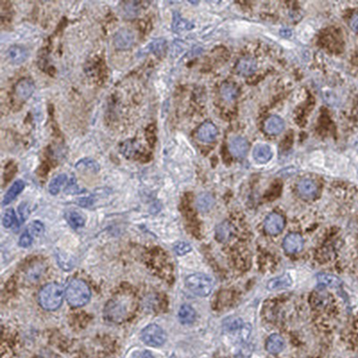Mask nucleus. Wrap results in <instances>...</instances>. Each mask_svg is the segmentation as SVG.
<instances>
[{"mask_svg":"<svg viewBox=\"0 0 358 358\" xmlns=\"http://www.w3.org/2000/svg\"><path fill=\"white\" fill-rule=\"evenodd\" d=\"M231 231H230V226L227 223H222L220 225H218L216 228V236L218 238V240L221 242L227 241L229 236H230Z\"/></svg>","mask_w":358,"mask_h":358,"instance_id":"obj_30","label":"nucleus"},{"mask_svg":"<svg viewBox=\"0 0 358 358\" xmlns=\"http://www.w3.org/2000/svg\"><path fill=\"white\" fill-rule=\"evenodd\" d=\"M66 291L63 286L58 283H50L41 288L38 299L41 307L47 311H56L62 305Z\"/></svg>","mask_w":358,"mask_h":358,"instance_id":"obj_1","label":"nucleus"},{"mask_svg":"<svg viewBox=\"0 0 358 358\" xmlns=\"http://www.w3.org/2000/svg\"><path fill=\"white\" fill-rule=\"evenodd\" d=\"M186 285L195 295L207 296L213 291V281L205 274L196 273L186 278Z\"/></svg>","mask_w":358,"mask_h":358,"instance_id":"obj_4","label":"nucleus"},{"mask_svg":"<svg viewBox=\"0 0 358 358\" xmlns=\"http://www.w3.org/2000/svg\"><path fill=\"white\" fill-rule=\"evenodd\" d=\"M24 187H25V184L23 180H16L14 182L12 186L10 187L9 190L6 192V194L4 196V199L2 202L3 206H5L10 203H12L23 192Z\"/></svg>","mask_w":358,"mask_h":358,"instance_id":"obj_17","label":"nucleus"},{"mask_svg":"<svg viewBox=\"0 0 358 358\" xmlns=\"http://www.w3.org/2000/svg\"><path fill=\"white\" fill-rule=\"evenodd\" d=\"M311 302L314 308H324L330 303V295L324 291H316L312 295Z\"/></svg>","mask_w":358,"mask_h":358,"instance_id":"obj_23","label":"nucleus"},{"mask_svg":"<svg viewBox=\"0 0 358 358\" xmlns=\"http://www.w3.org/2000/svg\"><path fill=\"white\" fill-rule=\"evenodd\" d=\"M67 180H68V177L65 174H60L59 176L55 177L50 181V185H49V191H50V194L53 195H58Z\"/></svg>","mask_w":358,"mask_h":358,"instance_id":"obj_25","label":"nucleus"},{"mask_svg":"<svg viewBox=\"0 0 358 358\" xmlns=\"http://www.w3.org/2000/svg\"><path fill=\"white\" fill-rule=\"evenodd\" d=\"M35 90V84L32 79L23 78L14 85V95L21 101H25L31 98Z\"/></svg>","mask_w":358,"mask_h":358,"instance_id":"obj_7","label":"nucleus"},{"mask_svg":"<svg viewBox=\"0 0 358 358\" xmlns=\"http://www.w3.org/2000/svg\"><path fill=\"white\" fill-rule=\"evenodd\" d=\"M90 286L82 280L73 279L66 288V299L72 307H82L91 299Z\"/></svg>","mask_w":358,"mask_h":358,"instance_id":"obj_2","label":"nucleus"},{"mask_svg":"<svg viewBox=\"0 0 358 358\" xmlns=\"http://www.w3.org/2000/svg\"><path fill=\"white\" fill-rule=\"evenodd\" d=\"M135 42L136 34L128 28L120 29L114 37V45L117 50H129L134 46Z\"/></svg>","mask_w":358,"mask_h":358,"instance_id":"obj_6","label":"nucleus"},{"mask_svg":"<svg viewBox=\"0 0 358 358\" xmlns=\"http://www.w3.org/2000/svg\"><path fill=\"white\" fill-rule=\"evenodd\" d=\"M285 227V218L279 213H272L264 221V229L269 235L280 234Z\"/></svg>","mask_w":358,"mask_h":358,"instance_id":"obj_8","label":"nucleus"},{"mask_svg":"<svg viewBox=\"0 0 358 358\" xmlns=\"http://www.w3.org/2000/svg\"><path fill=\"white\" fill-rule=\"evenodd\" d=\"M121 153L127 159L136 157L140 150V144L134 140H128L123 143L121 145Z\"/></svg>","mask_w":358,"mask_h":358,"instance_id":"obj_22","label":"nucleus"},{"mask_svg":"<svg viewBox=\"0 0 358 358\" xmlns=\"http://www.w3.org/2000/svg\"><path fill=\"white\" fill-rule=\"evenodd\" d=\"M67 219H68V224L73 228L82 227L85 222L82 215L76 212H71V213H68Z\"/></svg>","mask_w":358,"mask_h":358,"instance_id":"obj_29","label":"nucleus"},{"mask_svg":"<svg viewBox=\"0 0 358 358\" xmlns=\"http://www.w3.org/2000/svg\"><path fill=\"white\" fill-rule=\"evenodd\" d=\"M285 128V122L278 116H272L268 118L264 125V129L269 135H279Z\"/></svg>","mask_w":358,"mask_h":358,"instance_id":"obj_15","label":"nucleus"},{"mask_svg":"<svg viewBox=\"0 0 358 358\" xmlns=\"http://www.w3.org/2000/svg\"><path fill=\"white\" fill-rule=\"evenodd\" d=\"M281 35H283V36L285 37H288L290 36L291 35V32L290 31H288L287 29H285V30H282L281 32Z\"/></svg>","mask_w":358,"mask_h":358,"instance_id":"obj_40","label":"nucleus"},{"mask_svg":"<svg viewBox=\"0 0 358 358\" xmlns=\"http://www.w3.org/2000/svg\"><path fill=\"white\" fill-rule=\"evenodd\" d=\"M220 93H221V96L224 100L227 102H231L233 100H236L237 94H238V91L236 87L232 85L230 83H225L221 86Z\"/></svg>","mask_w":358,"mask_h":358,"instance_id":"obj_26","label":"nucleus"},{"mask_svg":"<svg viewBox=\"0 0 358 358\" xmlns=\"http://www.w3.org/2000/svg\"><path fill=\"white\" fill-rule=\"evenodd\" d=\"M149 50L156 55H161L166 50V41L163 39H157L151 41L149 45Z\"/></svg>","mask_w":358,"mask_h":358,"instance_id":"obj_31","label":"nucleus"},{"mask_svg":"<svg viewBox=\"0 0 358 358\" xmlns=\"http://www.w3.org/2000/svg\"><path fill=\"white\" fill-rule=\"evenodd\" d=\"M218 136L217 127L212 122H205L198 128L196 136L203 143H212Z\"/></svg>","mask_w":358,"mask_h":358,"instance_id":"obj_11","label":"nucleus"},{"mask_svg":"<svg viewBox=\"0 0 358 358\" xmlns=\"http://www.w3.org/2000/svg\"><path fill=\"white\" fill-rule=\"evenodd\" d=\"M195 316H196V313H195V309L188 304H184L179 309L178 318H179L180 322L183 324L193 323L195 322Z\"/></svg>","mask_w":358,"mask_h":358,"instance_id":"obj_21","label":"nucleus"},{"mask_svg":"<svg viewBox=\"0 0 358 358\" xmlns=\"http://www.w3.org/2000/svg\"><path fill=\"white\" fill-rule=\"evenodd\" d=\"M141 340L150 347H160L166 342L167 335L162 328L156 324L146 326L141 332Z\"/></svg>","mask_w":358,"mask_h":358,"instance_id":"obj_5","label":"nucleus"},{"mask_svg":"<svg viewBox=\"0 0 358 358\" xmlns=\"http://www.w3.org/2000/svg\"><path fill=\"white\" fill-rule=\"evenodd\" d=\"M350 27L354 32H358V14H354L350 20Z\"/></svg>","mask_w":358,"mask_h":358,"instance_id":"obj_39","label":"nucleus"},{"mask_svg":"<svg viewBox=\"0 0 358 358\" xmlns=\"http://www.w3.org/2000/svg\"><path fill=\"white\" fill-rule=\"evenodd\" d=\"M292 285V279L289 275L285 274L283 276L272 279L268 282L267 287L270 290H280L289 287Z\"/></svg>","mask_w":358,"mask_h":358,"instance_id":"obj_19","label":"nucleus"},{"mask_svg":"<svg viewBox=\"0 0 358 358\" xmlns=\"http://www.w3.org/2000/svg\"><path fill=\"white\" fill-rule=\"evenodd\" d=\"M256 68H257V66H256V63L254 59L245 58V59H241L240 61L238 62L236 69H237L238 73L243 75H250L255 72Z\"/></svg>","mask_w":358,"mask_h":358,"instance_id":"obj_20","label":"nucleus"},{"mask_svg":"<svg viewBox=\"0 0 358 358\" xmlns=\"http://www.w3.org/2000/svg\"><path fill=\"white\" fill-rule=\"evenodd\" d=\"M75 168L82 174H97L100 171V167L95 159L83 158L75 164Z\"/></svg>","mask_w":358,"mask_h":358,"instance_id":"obj_14","label":"nucleus"},{"mask_svg":"<svg viewBox=\"0 0 358 358\" xmlns=\"http://www.w3.org/2000/svg\"><path fill=\"white\" fill-rule=\"evenodd\" d=\"M172 27L175 32H180L186 30H190L194 27V24L182 18L180 14L175 13L173 16Z\"/></svg>","mask_w":358,"mask_h":358,"instance_id":"obj_24","label":"nucleus"},{"mask_svg":"<svg viewBox=\"0 0 358 358\" xmlns=\"http://www.w3.org/2000/svg\"><path fill=\"white\" fill-rule=\"evenodd\" d=\"M66 192L68 194H75V193L79 192V187L76 185L74 178H73V180L70 181L69 185L67 187V189H66Z\"/></svg>","mask_w":358,"mask_h":358,"instance_id":"obj_37","label":"nucleus"},{"mask_svg":"<svg viewBox=\"0 0 358 358\" xmlns=\"http://www.w3.org/2000/svg\"><path fill=\"white\" fill-rule=\"evenodd\" d=\"M16 221V217L13 209H8L5 211L3 216V225L4 227L8 228L11 227Z\"/></svg>","mask_w":358,"mask_h":358,"instance_id":"obj_32","label":"nucleus"},{"mask_svg":"<svg viewBox=\"0 0 358 358\" xmlns=\"http://www.w3.org/2000/svg\"><path fill=\"white\" fill-rule=\"evenodd\" d=\"M299 195L305 199H313L318 193L317 185L310 179H303L297 185Z\"/></svg>","mask_w":358,"mask_h":358,"instance_id":"obj_12","label":"nucleus"},{"mask_svg":"<svg viewBox=\"0 0 358 358\" xmlns=\"http://www.w3.org/2000/svg\"><path fill=\"white\" fill-rule=\"evenodd\" d=\"M284 348H285V341L281 335L273 334L268 339L266 349L269 353L277 355L281 353Z\"/></svg>","mask_w":358,"mask_h":358,"instance_id":"obj_18","label":"nucleus"},{"mask_svg":"<svg viewBox=\"0 0 358 358\" xmlns=\"http://www.w3.org/2000/svg\"><path fill=\"white\" fill-rule=\"evenodd\" d=\"M317 280L320 284L328 286H339L341 284V281L338 277L331 274H319Z\"/></svg>","mask_w":358,"mask_h":358,"instance_id":"obj_28","label":"nucleus"},{"mask_svg":"<svg viewBox=\"0 0 358 358\" xmlns=\"http://www.w3.org/2000/svg\"><path fill=\"white\" fill-rule=\"evenodd\" d=\"M126 10H127V14L131 16V15H136L138 13V10L139 7L136 5V3H127V6H126Z\"/></svg>","mask_w":358,"mask_h":358,"instance_id":"obj_36","label":"nucleus"},{"mask_svg":"<svg viewBox=\"0 0 358 358\" xmlns=\"http://www.w3.org/2000/svg\"><path fill=\"white\" fill-rule=\"evenodd\" d=\"M191 249H192V248H191V245H189V244H187V243H184V242L179 243V244H177V245H176V246H175V252H176L178 255H185V254H187V253H189Z\"/></svg>","mask_w":358,"mask_h":358,"instance_id":"obj_34","label":"nucleus"},{"mask_svg":"<svg viewBox=\"0 0 358 358\" xmlns=\"http://www.w3.org/2000/svg\"><path fill=\"white\" fill-rule=\"evenodd\" d=\"M132 358H155L152 354H150L149 351H141V352H136Z\"/></svg>","mask_w":358,"mask_h":358,"instance_id":"obj_38","label":"nucleus"},{"mask_svg":"<svg viewBox=\"0 0 358 358\" xmlns=\"http://www.w3.org/2000/svg\"><path fill=\"white\" fill-rule=\"evenodd\" d=\"M129 300L125 297H116L110 300L104 310L105 318L110 322H122L128 317L130 312Z\"/></svg>","mask_w":358,"mask_h":358,"instance_id":"obj_3","label":"nucleus"},{"mask_svg":"<svg viewBox=\"0 0 358 358\" xmlns=\"http://www.w3.org/2000/svg\"><path fill=\"white\" fill-rule=\"evenodd\" d=\"M27 231L32 236H40L44 231V227L40 221H33L28 227Z\"/></svg>","mask_w":358,"mask_h":358,"instance_id":"obj_33","label":"nucleus"},{"mask_svg":"<svg viewBox=\"0 0 358 358\" xmlns=\"http://www.w3.org/2000/svg\"><path fill=\"white\" fill-rule=\"evenodd\" d=\"M248 149L249 145L247 141L241 136H235L229 141V150L231 154L236 158L242 159L245 157Z\"/></svg>","mask_w":358,"mask_h":358,"instance_id":"obj_10","label":"nucleus"},{"mask_svg":"<svg viewBox=\"0 0 358 358\" xmlns=\"http://www.w3.org/2000/svg\"><path fill=\"white\" fill-rule=\"evenodd\" d=\"M273 153L272 148L268 144L259 143L254 147L253 157L256 162L260 164L268 163L272 159Z\"/></svg>","mask_w":358,"mask_h":358,"instance_id":"obj_13","label":"nucleus"},{"mask_svg":"<svg viewBox=\"0 0 358 358\" xmlns=\"http://www.w3.org/2000/svg\"><path fill=\"white\" fill-rule=\"evenodd\" d=\"M214 204V199L213 196L209 194H202L198 196L197 201H196V205L199 209L200 211H208L213 207Z\"/></svg>","mask_w":358,"mask_h":358,"instance_id":"obj_27","label":"nucleus"},{"mask_svg":"<svg viewBox=\"0 0 358 358\" xmlns=\"http://www.w3.org/2000/svg\"><path fill=\"white\" fill-rule=\"evenodd\" d=\"M304 239L298 233H290L283 241V247L286 253L295 254L303 249Z\"/></svg>","mask_w":358,"mask_h":358,"instance_id":"obj_9","label":"nucleus"},{"mask_svg":"<svg viewBox=\"0 0 358 358\" xmlns=\"http://www.w3.org/2000/svg\"><path fill=\"white\" fill-rule=\"evenodd\" d=\"M28 51L21 46H12L7 50V57L14 65H21L28 59Z\"/></svg>","mask_w":358,"mask_h":358,"instance_id":"obj_16","label":"nucleus"},{"mask_svg":"<svg viewBox=\"0 0 358 358\" xmlns=\"http://www.w3.org/2000/svg\"><path fill=\"white\" fill-rule=\"evenodd\" d=\"M32 240H33V238H32V235L28 231L24 232L20 237L19 245L23 246V247H28V246L32 245Z\"/></svg>","mask_w":358,"mask_h":358,"instance_id":"obj_35","label":"nucleus"}]
</instances>
